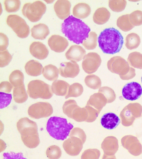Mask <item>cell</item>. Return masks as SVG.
I'll use <instances>...</instances> for the list:
<instances>
[{"label": "cell", "instance_id": "30bf717a", "mask_svg": "<svg viewBox=\"0 0 142 159\" xmlns=\"http://www.w3.org/2000/svg\"><path fill=\"white\" fill-rule=\"evenodd\" d=\"M28 113L29 116L33 119L47 118L53 114V107L47 102H39L31 105L28 108Z\"/></svg>", "mask_w": 142, "mask_h": 159}, {"label": "cell", "instance_id": "52a82bcc", "mask_svg": "<svg viewBox=\"0 0 142 159\" xmlns=\"http://www.w3.org/2000/svg\"><path fill=\"white\" fill-rule=\"evenodd\" d=\"M142 115V106L139 103H130L120 112V116L123 126H131L136 119L140 118Z\"/></svg>", "mask_w": 142, "mask_h": 159}, {"label": "cell", "instance_id": "f907efd6", "mask_svg": "<svg viewBox=\"0 0 142 159\" xmlns=\"http://www.w3.org/2000/svg\"><path fill=\"white\" fill-rule=\"evenodd\" d=\"M141 82H142V78H141Z\"/></svg>", "mask_w": 142, "mask_h": 159}, {"label": "cell", "instance_id": "ab89813d", "mask_svg": "<svg viewBox=\"0 0 142 159\" xmlns=\"http://www.w3.org/2000/svg\"><path fill=\"white\" fill-rule=\"evenodd\" d=\"M5 9L8 12H16L20 7L21 2L19 0H6L4 2Z\"/></svg>", "mask_w": 142, "mask_h": 159}, {"label": "cell", "instance_id": "8fae6325", "mask_svg": "<svg viewBox=\"0 0 142 159\" xmlns=\"http://www.w3.org/2000/svg\"><path fill=\"white\" fill-rule=\"evenodd\" d=\"M101 58L99 55L91 52L85 56L82 62V68L88 74H92L98 70L101 63Z\"/></svg>", "mask_w": 142, "mask_h": 159}, {"label": "cell", "instance_id": "60d3db41", "mask_svg": "<svg viewBox=\"0 0 142 159\" xmlns=\"http://www.w3.org/2000/svg\"><path fill=\"white\" fill-rule=\"evenodd\" d=\"M100 152L97 149H89L85 150L82 154L81 159H99Z\"/></svg>", "mask_w": 142, "mask_h": 159}, {"label": "cell", "instance_id": "7bdbcfd3", "mask_svg": "<svg viewBox=\"0 0 142 159\" xmlns=\"http://www.w3.org/2000/svg\"><path fill=\"white\" fill-rule=\"evenodd\" d=\"M12 58V56L7 50L0 52V67L3 68L8 65Z\"/></svg>", "mask_w": 142, "mask_h": 159}, {"label": "cell", "instance_id": "d590c367", "mask_svg": "<svg viewBox=\"0 0 142 159\" xmlns=\"http://www.w3.org/2000/svg\"><path fill=\"white\" fill-rule=\"evenodd\" d=\"M10 83L14 87L18 84L24 83V75L19 70H15L12 72L9 77Z\"/></svg>", "mask_w": 142, "mask_h": 159}, {"label": "cell", "instance_id": "83f0119b", "mask_svg": "<svg viewBox=\"0 0 142 159\" xmlns=\"http://www.w3.org/2000/svg\"><path fill=\"white\" fill-rule=\"evenodd\" d=\"M42 68V65L34 60L28 61L25 66L26 73L31 76L37 77L41 75Z\"/></svg>", "mask_w": 142, "mask_h": 159}, {"label": "cell", "instance_id": "7c38bea8", "mask_svg": "<svg viewBox=\"0 0 142 159\" xmlns=\"http://www.w3.org/2000/svg\"><path fill=\"white\" fill-rule=\"evenodd\" d=\"M84 143L81 138L74 135H69V138L63 143V146L67 154L70 156H76L81 151Z\"/></svg>", "mask_w": 142, "mask_h": 159}, {"label": "cell", "instance_id": "d6a6232c", "mask_svg": "<svg viewBox=\"0 0 142 159\" xmlns=\"http://www.w3.org/2000/svg\"><path fill=\"white\" fill-rule=\"evenodd\" d=\"M85 83L87 86L91 89H97L101 86V81L98 76L95 75H90L85 78Z\"/></svg>", "mask_w": 142, "mask_h": 159}, {"label": "cell", "instance_id": "603a6c76", "mask_svg": "<svg viewBox=\"0 0 142 159\" xmlns=\"http://www.w3.org/2000/svg\"><path fill=\"white\" fill-rule=\"evenodd\" d=\"M32 36L33 38L37 39L44 40L49 35V28L47 25L43 23L38 24L32 27Z\"/></svg>", "mask_w": 142, "mask_h": 159}, {"label": "cell", "instance_id": "ffe728a7", "mask_svg": "<svg viewBox=\"0 0 142 159\" xmlns=\"http://www.w3.org/2000/svg\"><path fill=\"white\" fill-rule=\"evenodd\" d=\"M100 123L105 129L113 130L119 125L120 120L116 114L114 113L109 112L103 116L101 119Z\"/></svg>", "mask_w": 142, "mask_h": 159}, {"label": "cell", "instance_id": "bcb514c9", "mask_svg": "<svg viewBox=\"0 0 142 159\" xmlns=\"http://www.w3.org/2000/svg\"><path fill=\"white\" fill-rule=\"evenodd\" d=\"M3 159H27L21 152H5L3 154Z\"/></svg>", "mask_w": 142, "mask_h": 159}, {"label": "cell", "instance_id": "ba28073f", "mask_svg": "<svg viewBox=\"0 0 142 159\" xmlns=\"http://www.w3.org/2000/svg\"><path fill=\"white\" fill-rule=\"evenodd\" d=\"M47 6L42 1L26 3L22 8V13L31 22H37L45 13Z\"/></svg>", "mask_w": 142, "mask_h": 159}, {"label": "cell", "instance_id": "74e56055", "mask_svg": "<svg viewBox=\"0 0 142 159\" xmlns=\"http://www.w3.org/2000/svg\"><path fill=\"white\" fill-rule=\"evenodd\" d=\"M127 5L126 1L110 0L109 1V6L112 11L115 12H120L124 10Z\"/></svg>", "mask_w": 142, "mask_h": 159}, {"label": "cell", "instance_id": "5bb4252c", "mask_svg": "<svg viewBox=\"0 0 142 159\" xmlns=\"http://www.w3.org/2000/svg\"><path fill=\"white\" fill-rule=\"evenodd\" d=\"M122 93L123 98L127 100H137L142 94L141 86L139 83L135 82L127 83L123 87Z\"/></svg>", "mask_w": 142, "mask_h": 159}, {"label": "cell", "instance_id": "f35d334b", "mask_svg": "<svg viewBox=\"0 0 142 159\" xmlns=\"http://www.w3.org/2000/svg\"><path fill=\"white\" fill-rule=\"evenodd\" d=\"M98 93H102L108 100V103L113 102L115 100L116 95L111 88L105 86L100 88Z\"/></svg>", "mask_w": 142, "mask_h": 159}, {"label": "cell", "instance_id": "8d00e7d4", "mask_svg": "<svg viewBox=\"0 0 142 159\" xmlns=\"http://www.w3.org/2000/svg\"><path fill=\"white\" fill-rule=\"evenodd\" d=\"M46 155L49 159H59L61 156V150L57 145H51L47 148Z\"/></svg>", "mask_w": 142, "mask_h": 159}, {"label": "cell", "instance_id": "836d02e7", "mask_svg": "<svg viewBox=\"0 0 142 159\" xmlns=\"http://www.w3.org/2000/svg\"><path fill=\"white\" fill-rule=\"evenodd\" d=\"M97 40L98 36L96 33L95 32H91L89 33L88 38L83 41L82 45L86 49L88 50H93L96 47Z\"/></svg>", "mask_w": 142, "mask_h": 159}, {"label": "cell", "instance_id": "d4e9b609", "mask_svg": "<svg viewBox=\"0 0 142 159\" xmlns=\"http://www.w3.org/2000/svg\"><path fill=\"white\" fill-rule=\"evenodd\" d=\"M110 17V12L106 8L100 7L94 12L93 20L96 24L102 25L106 23L109 20Z\"/></svg>", "mask_w": 142, "mask_h": 159}, {"label": "cell", "instance_id": "484cf974", "mask_svg": "<svg viewBox=\"0 0 142 159\" xmlns=\"http://www.w3.org/2000/svg\"><path fill=\"white\" fill-rule=\"evenodd\" d=\"M13 97L15 102L19 104L24 103L27 100L28 96L26 92L24 83L14 87Z\"/></svg>", "mask_w": 142, "mask_h": 159}, {"label": "cell", "instance_id": "1f68e13d", "mask_svg": "<svg viewBox=\"0 0 142 159\" xmlns=\"http://www.w3.org/2000/svg\"><path fill=\"white\" fill-rule=\"evenodd\" d=\"M127 60L131 66L142 69V54L140 52H135L130 53Z\"/></svg>", "mask_w": 142, "mask_h": 159}, {"label": "cell", "instance_id": "9a60e30c", "mask_svg": "<svg viewBox=\"0 0 142 159\" xmlns=\"http://www.w3.org/2000/svg\"><path fill=\"white\" fill-rule=\"evenodd\" d=\"M59 74L64 78H74L80 72L79 66L74 61L61 63L59 68Z\"/></svg>", "mask_w": 142, "mask_h": 159}, {"label": "cell", "instance_id": "f1b7e54d", "mask_svg": "<svg viewBox=\"0 0 142 159\" xmlns=\"http://www.w3.org/2000/svg\"><path fill=\"white\" fill-rule=\"evenodd\" d=\"M59 70L52 64L46 66L42 70V74L44 78L51 81H55L58 78Z\"/></svg>", "mask_w": 142, "mask_h": 159}, {"label": "cell", "instance_id": "9c48e42d", "mask_svg": "<svg viewBox=\"0 0 142 159\" xmlns=\"http://www.w3.org/2000/svg\"><path fill=\"white\" fill-rule=\"evenodd\" d=\"M7 23L19 38H27L29 35V27L20 16L17 15H9L7 17Z\"/></svg>", "mask_w": 142, "mask_h": 159}, {"label": "cell", "instance_id": "3957f363", "mask_svg": "<svg viewBox=\"0 0 142 159\" xmlns=\"http://www.w3.org/2000/svg\"><path fill=\"white\" fill-rule=\"evenodd\" d=\"M17 128L22 141L27 147L34 148L39 145L40 141L35 122L28 118H22L17 123Z\"/></svg>", "mask_w": 142, "mask_h": 159}, {"label": "cell", "instance_id": "c3c4849f", "mask_svg": "<svg viewBox=\"0 0 142 159\" xmlns=\"http://www.w3.org/2000/svg\"><path fill=\"white\" fill-rule=\"evenodd\" d=\"M13 86L8 81H3L0 84V91L3 93H10L12 91Z\"/></svg>", "mask_w": 142, "mask_h": 159}, {"label": "cell", "instance_id": "e0dca14e", "mask_svg": "<svg viewBox=\"0 0 142 159\" xmlns=\"http://www.w3.org/2000/svg\"><path fill=\"white\" fill-rule=\"evenodd\" d=\"M101 148L105 155H114L119 149L118 140L113 136L107 137L102 142Z\"/></svg>", "mask_w": 142, "mask_h": 159}, {"label": "cell", "instance_id": "44dd1931", "mask_svg": "<svg viewBox=\"0 0 142 159\" xmlns=\"http://www.w3.org/2000/svg\"><path fill=\"white\" fill-rule=\"evenodd\" d=\"M86 54L85 50L80 46L74 45L71 46L66 53V57L68 60L79 62L84 58Z\"/></svg>", "mask_w": 142, "mask_h": 159}, {"label": "cell", "instance_id": "ee69618b", "mask_svg": "<svg viewBox=\"0 0 142 159\" xmlns=\"http://www.w3.org/2000/svg\"><path fill=\"white\" fill-rule=\"evenodd\" d=\"M1 95V109H3L8 106L11 103L12 100V94H7V93H0Z\"/></svg>", "mask_w": 142, "mask_h": 159}, {"label": "cell", "instance_id": "4dcf8cb0", "mask_svg": "<svg viewBox=\"0 0 142 159\" xmlns=\"http://www.w3.org/2000/svg\"><path fill=\"white\" fill-rule=\"evenodd\" d=\"M129 16V14L123 15L117 20V26L123 32H128L134 27L131 23Z\"/></svg>", "mask_w": 142, "mask_h": 159}, {"label": "cell", "instance_id": "7a4b0ae2", "mask_svg": "<svg viewBox=\"0 0 142 159\" xmlns=\"http://www.w3.org/2000/svg\"><path fill=\"white\" fill-rule=\"evenodd\" d=\"M98 42L99 47L103 53L114 54L120 52L124 40L120 32L112 27L105 29L101 32L98 37Z\"/></svg>", "mask_w": 142, "mask_h": 159}, {"label": "cell", "instance_id": "f6af8a7d", "mask_svg": "<svg viewBox=\"0 0 142 159\" xmlns=\"http://www.w3.org/2000/svg\"><path fill=\"white\" fill-rule=\"evenodd\" d=\"M69 135H74L78 137L85 143L86 140V135L83 129L80 128H74L71 130Z\"/></svg>", "mask_w": 142, "mask_h": 159}, {"label": "cell", "instance_id": "2e32d148", "mask_svg": "<svg viewBox=\"0 0 142 159\" xmlns=\"http://www.w3.org/2000/svg\"><path fill=\"white\" fill-rule=\"evenodd\" d=\"M51 49L57 53L64 52L68 46V42L64 37L58 35H53L48 40Z\"/></svg>", "mask_w": 142, "mask_h": 159}, {"label": "cell", "instance_id": "5b68a950", "mask_svg": "<svg viewBox=\"0 0 142 159\" xmlns=\"http://www.w3.org/2000/svg\"><path fill=\"white\" fill-rule=\"evenodd\" d=\"M107 67L112 73L119 75L122 80H129L135 76V70L129 66L125 59L119 56L112 57L107 63Z\"/></svg>", "mask_w": 142, "mask_h": 159}, {"label": "cell", "instance_id": "d6986e66", "mask_svg": "<svg viewBox=\"0 0 142 159\" xmlns=\"http://www.w3.org/2000/svg\"><path fill=\"white\" fill-rule=\"evenodd\" d=\"M29 51L33 57L39 60L45 59L49 53V51L46 46L39 42H33L30 46Z\"/></svg>", "mask_w": 142, "mask_h": 159}, {"label": "cell", "instance_id": "b9f144b4", "mask_svg": "<svg viewBox=\"0 0 142 159\" xmlns=\"http://www.w3.org/2000/svg\"><path fill=\"white\" fill-rule=\"evenodd\" d=\"M130 20L133 25L140 26L142 25V11L136 10L129 15Z\"/></svg>", "mask_w": 142, "mask_h": 159}, {"label": "cell", "instance_id": "ac0fdd59", "mask_svg": "<svg viewBox=\"0 0 142 159\" xmlns=\"http://www.w3.org/2000/svg\"><path fill=\"white\" fill-rule=\"evenodd\" d=\"M71 3L66 0H59L55 2L54 9L58 18L61 20L66 19L70 15Z\"/></svg>", "mask_w": 142, "mask_h": 159}, {"label": "cell", "instance_id": "277c9868", "mask_svg": "<svg viewBox=\"0 0 142 159\" xmlns=\"http://www.w3.org/2000/svg\"><path fill=\"white\" fill-rule=\"evenodd\" d=\"M73 125L65 118L51 117L47 122V129L49 135L57 140H63L69 136Z\"/></svg>", "mask_w": 142, "mask_h": 159}, {"label": "cell", "instance_id": "8992f818", "mask_svg": "<svg viewBox=\"0 0 142 159\" xmlns=\"http://www.w3.org/2000/svg\"><path fill=\"white\" fill-rule=\"evenodd\" d=\"M27 93L33 99L41 98L43 99H50L53 95L51 86L43 81L36 80L28 83Z\"/></svg>", "mask_w": 142, "mask_h": 159}, {"label": "cell", "instance_id": "7402d4cb", "mask_svg": "<svg viewBox=\"0 0 142 159\" xmlns=\"http://www.w3.org/2000/svg\"><path fill=\"white\" fill-rule=\"evenodd\" d=\"M107 103L108 100L105 96L102 93H98L91 96L86 104L90 106L100 113Z\"/></svg>", "mask_w": 142, "mask_h": 159}, {"label": "cell", "instance_id": "6da1fadb", "mask_svg": "<svg viewBox=\"0 0 142 159\" xmlns=\"http://www.w3.org/2000/svg\"><path fill=\"white\" fill-rule=\"evenodd\" d=\"M61 31L70 41L79 44L88 38L91 29L81 20L71 16L62 23Z\"/></svg>", "mask_w": 142, "mask_h": 159}, {"label": "cell", "instance_id": "f546056e", "mask_svg": "<svg viewBox=\"0 0 142 159\" xmlns=\"http://www.w3.org/2000/svg\"><path fill=\"white\" fill-rule=\"evenodd\" d=\"M140 43V38L138 34L131 33L128 34L125 39V46L129 50L135 49Z\"/></svg>", "mask_w": 142, "mask_h": 159}, {"label": "cell", "instance_id": "4316f807", "mask_svg": "<svg viewBox=\"0 0 142 159\" xmlns=\"http://www.w3.org/2000/svg\"><path fill=\"white\" fill-rule=\"evenodd\" d=\"M91 12L90 6L87 3L83 2L77 4L73 7V15L77 18H86L90 15Z\"/></svg>", "mask_w": 142, "mask_h": 159}, {"label": "cell", "instance_id": "4fadbf2b", "mask_svg": "<svg viewBox=\"0 0 142 159\" xmlns=\"http://www.w3.org/2000/svg\"><path fill=\"white\" fill-rule=\"evenodd\" d=\"M121 143L123 147L133 156H138L142 154V145L136 137L125 135L121 139Z\"/></svg>", "mask_w": 142, "mask_h": 159}, {"label": "cell", "instance_id": "e575fe53", "mask_svg": "<svg viewBox=\"0 0 142 159\" xmlns=\"http://www.w3.org/2000/svg\"><path fill=\"white\" fill-rule=\"evenodd\" d=\"M83 92V86L79 83H74L70 85L68 94L65 97L66 99L71 97L77 98L80 96Z\"/></svg>", "mask_w": 142, "mask_h": 159}, {"label": "cell", "instance_id": "cb8c5ba5", "mask_svg": "<svg viewBox=\"0 0 142 159\" xmlns=\"http://www.w3.org/2000/svg\"><path fill=\"white\" fill-rule=\"evenodd\" d=\"M70 86V84L64 80H56L52 83L51 89L56 95L66 96L68 94Z\"/></svg>", "mask_w": 142, "mask_h": 159}, {"label": "cell", "instance_id": "681fc988", "mask_svg": "<svg viewBox=\"0 0 142 159\" xmlns=\"http://www.w3.org/2000/svg\"><path fill=\"white\" fill-rule=\"evenodd\" d=\"M102 159H116L115 155H107L104 154Z\"/></svg>", "mask_w": 142, "mask_h": 159}, {"label": "cell", "instance_id": "7dc6e473", "mask_svg": "<svg viewBox=\"0 0 142 159\" xmlns=\"http://www.w3.org/2000/svg\"><path fill=\"white\" fill-rule=\"evenodd\" d=\"M8 45V39L6 34L0 33V51L6 50Z\"/></svg>", "mask_w": 142, "mask_h": 159}]
</instances>
